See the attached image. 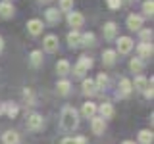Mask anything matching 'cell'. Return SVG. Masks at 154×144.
Returning a JSON list of instances; mask_svg holds the SVG:
<instances>
[{"mask_svg":"<svg viewBox=\"0 0 154 144\" xmlns=\"http://www.w3.org/2000/svg\"><path fill=\"white\" fill-rule=\"evenodd\" d=\"M62 127H64L66 131H73L77 127V112L73 108H66L64 112H62Z\"/></svg>","mask_w":154,"mask_h":144,"instance_id":"cell-1","label":"cell"},{"mask_svg":"<svg viewBox=\"0 0 154 144\" xmlns=\"http://www.w3.org/2000/svg\"><path fill=\"white\" fill-rule=\"evenodd\" d=\"M91 67H93V60H89V58H85V56H83V58L79 60V64L75 65V69H73V71H75V75H77V77H83L87 71L91 69Z\"/></svg>","mask_w":154,"mask_h":144,"instance_id":"cell-2","label":"cell"},{"mask_svg":"<svg viewBox=\"0 0 154 144\" xmlns=\"http://www.w3.org/2000/svg\"><path fill=\"white\" fill-rule=\"evenodd\" d=\"M131 48H133V40L129 37H122L118 40V50H119V54H127V52H131Z\"/></svg>","mask_w":154,"mask_h":144,"instance_id":"cell-3","label":"cell"},{"mask_svg":"<svg viewBox=\"0 0 154 144\" xmlns=\"http://www.w3.org/2000/svg\"><path fill=\"white\" fill-rule=\"evenodd\" d=\"M27 127L31 129V131H37V129L42 127V117L38 113H31L27 117Z\"/></svg>","mask_w":154,"mask_h":144,"instance_id":"cell-4","label":"cell"},{"mask_svg":"<svg viewBox=\"0 0 154 144\" xmlns=\"http://www.w3.org/2000/svg\"><path fill=\"white\" fill-rule=\"evenodd\" d=\"M127 27L131 29V31H139V29L143 27V17L141 16H135V14H133V16H129L127 17Z\"/></svg>","mask_w":154,"mask_h":144,"instance_id":"cell-5","label":"cell"},{"mask_svg":"<svg viewBox=\"0 0 154 144\" xmlns=\"http://www.w3.org/2000/svg\"><path fill=\"white\" fill-rule=\"evenodd\" d=\"M67 23H69L71 27H81V25H83V16H81L79 12H69V16H67Z\"/></svg>","mask_w":154,"mask_h":144,"instance_id":"cell-6","label":"cell"},{"mask_svg":"<svg viewBox=\"0 0 154 144\" xmlns=\"http://www.w3.org/2000/svg\"><path fill=\"white\" fill-rule=\"evenodd\" d=\"M45 48H46V52H56L58 50V37L56 35H48L45 38Z\"/></svg>","mask_w":154,"mask_h":144,"instance_id":"cell-7","label":"cell"},{"mask_svg":"<svg viewBox=\"0 0 154 144\" xmlns=\"http://www.w3.org/2000/svg\"><path fill=\"white\" fill-rule=\"evenodd\" d=\"M27 31L31 33V35H38V33L42 31V21H38V19H31V21L27 23Z\"/></svg>","mask_w":154,"mask_h":144,"instance_id":"cell-8","label":"cell"},{"mask_svg":"<svg viewBox=\"0 0 154 144\" xmlns=\"http://www.w3.org/2000/svg\"><path fill=\"white\" fill-rule=\"evenodd\" d=\"M93 119V131H94V134H102L104 133V117H91Z\"/></svg>","mask_w":154,"mask_h":144,"instance_id":"cell-9","label":"cell"},{"mask_svg":"<svg viewBox=\"0 0 154 144\" xmlns=\"http://www.w3.org/2000/svg\"><path fill=\"white\" fill-rule=\"evenodd\" d=\"M150 56H152V44L143 42V44L139 46V58H150Z\"/></svg>","mask_w":154,"mask_h":144,"instance_id":"cell-10","label":"cell"},{"mask_svg":"<svg viewBox=\"0 0 154 144\" xmlns=\"http://www.w3.org/2000/svg\"><path fill=\"white\" fill-rule=\"evenodd\" d=\"M2 140H4V144H17L19 142V136H17V133L8 131V133H4Z\"/></svg>","mask_w":154,"mask_h":144,"instance_id":"cell-11","label":"cell"},{"mask_svg":"<svg viewBox=\"0 0 154 144\" xmlns=\"http://www.w3.org/2000/svg\"><path fill=\"white\" fill-rule=\"evenodd\" d=\"M56 71H58V75H67V73H69V62H67V60H60L56 64Z\"/></svg>","mask_w":154,"mask_h":144,"instance_id":"cell-12","label":"cell"},{"mask_svg":"<svg viewBox=\"0 0 154 144\" xmlns=\"http://www.w3.org/2000/svg\"><path fill=\"white\" fill-rule=\"evenodd\" d=\"M83 92L85 94H94L96 92V85L93 79H85L83 81Z\"/></svg>","mask_w":154,"mask_h":144,"instance_id":"cell-13","label":"cell"},{"mask_svg":"<svg viewBox=\"0 0 154 144\" xmlns=\"http://www.w3.org/2000/svg\"><path fill=\"white\" fill-rule=\"evenodd\" d=\"M94 113H96V106L93 102L83 104V115H85V117H94Z\"/></svg>","mask_w":154,"mask_h":144,"instance_id":"cell-14","label":"cell"},{"mask_svg":"<svg viewBox=\"0 0 154 144\" xmlns=\"http://www.w3.org/2000/svg\"><path fill=\"white\" fill-rule=\"evenodd\" d=\"M67 42H69V46H79L81 44V35L77 31H71L69 35H67Z\"/></svg>","mask_w":154,"mask_h":144,"instance_id":"cell-15","label":"cell"},{"mask_svg":"<svg viewBox=\"0 0 154 144\" xmlns=\"http://www.w3.org/2000/svg\"><path fill=\"white\" fill-rule=\"evenodd\" d=\"M12 14H14L12 4H8V2L0 4V16H2V17H12Z\"/></svg>","mask_w":154,"mask_h":144,"instance_id":"cell-16","label":"cell"},{"mask_svg":"<svg viewBox=\"0 0 154 144\" xmlns=\"http://www.w3.org/2000/svg\"><path fill=\"white\" fill-rule=\"evenodd\" d=\"M102 62L106 65H112L114 62H116V50H106L104 54H102Z\"/></svg>","mask_w":154,"mask_h":144,"instance_id":"cell-17","label":"cell"},{"mask_svg":"<svg viewBox=\"0 0 154 144\" xmlns=\"http://www.w3.org/2000/svg\"><path fill=\"white\" fill-rule=\"evenodd\" d=\"M119 92H122V96H127L131 92V81L129 79H122V83H119Z\"/></svg>","mask_w":154,"mask_h":144,"instance_id":"cell-18","label":"cell"},{"mask_svg":"<svg viewBox=\"0 0 154 144\" xmlns=\"http://www.w3.org/2000/svg\"><path fill=\"white\" fill-rule=\"evenodd\" d=\"M46 19L50 23H56L58 19H60V12H58L56 8H50V10H46Z\"/></svg>","mask_w":154,"mask_h":144,"instance_id":"cell-19","label":"cell"},{"mask_svg":"<svg viewBox=\"0 0 154 144\" xmlns=\"http://www.w3.org/2000/svg\"><path fill=\"white\" fill-rule=\"evenodd\" d=\"M114 35H116V23H112V21L106 23V25H104V37L106 38H112Z\"/></svg>","mask_w":154,"mask_h":144,"instance_id":"cell-20","label":"cell"},{"mask_svg":"<svg viewBox=\"0 0 154 144\" xmlns=\"http://www.w3.org/2000/svg\"><path fill=\"white\" fill-rule=\"evenodd\" d=\"M139 140H141V144H150L152 142V133L150 131H141L139 133Z\"/></svg>","mask_w":154,"mask_h":144,"instance_id":"cell-21","label":"cell"},{"mask_svg":"<svg viewBox=\"0 0 154 144\" xmlns=\"http://www.w3.org/2000/svg\"><path fill=\"white\" fill-rule=\"evenodd\" d=\"M81 44H85V46L94 44V35H93V33H85V35H81Z\"/></svg>","mask_w":154,"mask_h":144,"instance_id":"cell-22","label":"cell"},{"mask_svg":"<svg viewBox=\"0 0 154 144\" xmlns=\"http://www.w3.org/2000/svg\"><path fill=\"white\" fill-rule=\"evenodd\" d=\"M100 113H102V117H112V113H114L112 104H102L100 106Z\"/></svg>","mask_w":154,"mask_h":144,"instance_id":"cell-23","label":"cell"},{"mask_svg":"<svg viewBox=\"0 0 154 144\" xmlns=\"http://www.w3.org/2000/svg\"><path fill=\"white\" fill-rule=\"evenodd\" d=\"M69 86H71L69 81H60L56 88H58V92H60V94H67V92H69Z\"/></svg>","mask_w":154,"mask_h":144,"instance_id":"cell-24","label":"cell"},{"mask_svg":"<svg viewBox=\"0 0 154 144\" xmlns=\"http://www.w3.org/2000/svg\"><path fill=\"white\" fill-rule=\"evenodd\" d=\"M148 86V81L144 79V77H137V79H135V88L137 90H144Z\"/></svg>","mask_w":154,"mask_h":144,"instance_id":"cell-25","label":"cell"},{"mask_svg":"<svg viewBox=\"0 0 154 144\" xmlns=\"http://www.w3.org/2000/svg\"><path fill=\"white\" fill-rule=\"evenodd\" d=\"M41 62H42V54L38 50H35V52H31V64L33 65H41Z\"/></svg>","mask_w":154,"mask_h":144,"instance_id":"cell-26","label":"cell"},{"mask_svg":"<svg viewBox=\"0 0 154 144\" xmlns=\"http://www.w3.org/2000/svg\"><path fill=\"white\" fill-rule=\"evenodd\" d=\"M129 67H131V71H135V73H139V71L143 69V62L135 58V60H131V64H129Z\"/></svg>","mask_w":154,"mask_h":144,"instance_id":"cell-27","label":"cell"},{"mask_svg":"<svg viewBox=\"0 0 154 144\" xmlns=\"http://www.w3.org/2000/svg\"><path fill=\"white\" fill-rule=\"evenodd\" d=\"M73 8V0H60V10L62 12H69Z\"/></svg>","mask_w":154,"mask_h":144,"instance_id":"cell-28","label":"cell"},{"mask_svg":"<svg viewBox=\"0 0 154 144\" xmlns=\"http://www.w3.org/2000/svg\"><path fill=\"white\" fill-rule=\"evenodd\" d=\"M152 10H154V2L152 0H146V2L143 4V12L146 14V16H152Z\"/></svg>","mask_w":154,"mask_h":144,"instance_id":"cell-29","label":"cell"},{"mask_svg":"<svg viewBox=\"0 0 154 144\" xmlns=\"http://www.w3.org/2000/svg\"><path fill=\"white\" fill-rule=\"evenodd\" d=\"M94 85H96V88H104V86L108 85V79H106V75H104V73H100V75H98V79H96V83H94Z\"/></svg>","mask_w":154,"mask_h":144,"instance_id":"cell-30","label":"cell"},{"mask_svg":"<svg viewBox=\"0 0 154 144\" xmlns=\"http://www.w3.org/2000/svg\"><path fill=\"white\" fill-rule=\"evenodd\" d=\"M108 6L112 10H118L119 6H122V0H108Z\"/></svg>","mask_w":154,"mask_h":144,"instance_id":"cell-31","label":"cell"},{"mask_svg":"<svg viewBox=\"0 0 154 144\" xmlns=\"http://www.w3.org/2000/svg\"><path fill=\"white\" fill-rule=\"evenodd\" d=\"M6 112H8L10 117H16V115H17V108H16V106H8V110H6Z\"/></svg>","mask_w":154,"mask_h":144,"instance_id":"cell-32","label":"cell"},{"mask_svg":"<svg viewBox=\"0 0 154 144\" xmlns=\"http://www.w3.org/2000/svg\"><path fill=\"white\" fill-rule=\"evenodd\" d=\"M141 38H143L144 42L150 40V38H152V31H143V33H141Z\"/></svg>","mask_w":154,"mask_h":144,"instance_id":"cell-33","label":"cell"},{"mask_svg":"<svg viewBox=\"0 0 154 144\" xmlns=\"http://www.w3.org/2000/svg\"><path fill=\"white\" fill-rule=\"evenodd\" d=\"M23 96H25L27 102H33V92H31V88H25V90H23Z\"/></svg>","mask_w":154,"mask_h":144,"instance_id":"cell-34","label":"cell"},{"mask_svg":"<svg viewBox=\"0 0 154 144\" xmlns=\"http://www.w3.org/2000/svg\"><path fill=\"white\" fill-rule=\"evenodd\" d=\"M62 144H75V138H64Z\"/></svg>","mask_w":154,"mask_h":144,"instance_id":"cell-35","label":"cell"},{"mask_svg":"<svg viewBox=\"0 0 154 144\" xmlns=\"http://www.w3.org/2000/svg\"><path fill=\"white\" fill-rule=\"evenodd\" d=\"M4 112V104H0V113H2Z\"/></svg>","mask_w":154,"mask_h":144,"instance_id":"cell-36","label":"cell"},{"mask_svg":"<svg viewBox=\"0 0 154 144\" xmlns=\"http://www.w3.org/2000/svg\"><path fill=\"white\" fill-rule=\"evenodd\" d=\"M2 46H4V42H2V38H0V50H2Z\"/></svg>","mask_w":154,"mask_h":144,"instance_id":"cell-37","label":"cell"},{"mask_svg":"<svg viewBox=\"0 0 154 144\" xmlns=\"http://www.w3.org/2000/svg\"><path fill=\"white\" fill-rule=\"evenodd\" d=\"M123 144H135V142H131V140H125V142H123Z\"/></svg>","mask_w":154,"mask_h":144,"instance_id":"cell-38","label":"cell"},{"mask_svg":"<svg viewBox=\"0 0 154 144\" xmlns=\"http://www.w3.org/2000/svg\"><path fill=\"white\" fill-rule=\"evenodd\" d=\"M41 2H48V0H41Z\"/></svg>","mask_w":154,"mask_h":144,"instance_id":"cell-39","label":"cell"}]
</instances>
